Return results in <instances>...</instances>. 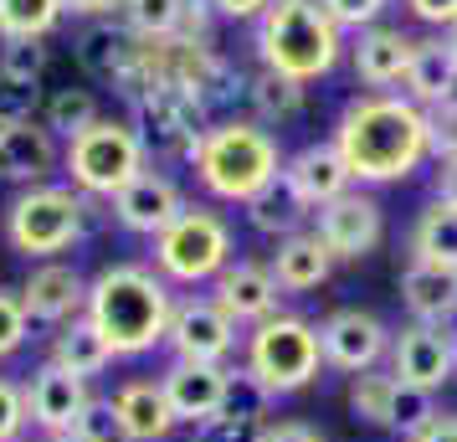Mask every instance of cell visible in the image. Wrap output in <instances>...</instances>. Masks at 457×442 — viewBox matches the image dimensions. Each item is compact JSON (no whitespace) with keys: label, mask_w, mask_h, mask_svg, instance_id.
<instances>
[{"label":"cell","mask_w":457,"mask_h":442,"mask_svg":"<svg viewBox=\"0 0 457 442\" xmlns=\"http://www.w3.org/2000/svg\"><path fill=\"white\" fill-rule=\"evenodd\" d=\"M334 149L345 154V165L360 186H391L406 180L427 154V108L395 93H365L339 113Z\"/></svg>","instance_id":"cell-1"},{"label":"cell","mask_w":457,"mask_h":442,"mask_svg":"<svg viewBox=\"0 0 457 442\" xmlns=\"http://www.w3.org/2000/svg\"><path fill=\"white\" fill-rule=\"evenodd\" d=\"M87 319L93 329L113 345V355H145L154 345H165L175 298L170 283L145 263H113L98 278H87Z\"/></svg>","instance_id":"cell-2"},{"label":"cell","mask_w":457,"mask_h":442,"mask_svg":"<svg viewBox=\"0 0 457 442\" xmlns=\"http://www.w3.org/2000/svg\"><path fill=\"white\" fill-rule=\"evenodd\" d=\"M339 26L319 0H272L257 16V57L268 72H283L293 83L329 78L339 63Z\"/></svg>","instance_id":"cell-3"},{"label":"cell","mask_w":457,"mask_h":442,"mask_svg":"<svg viewBox=\"0 0 457 442\" xmlns=\"http://www.w3.org/2000/svg\"><path fill=\"white\" fill-rule=\"evenodd\" d=\"M195 180L216 196V201H242L247 206L257 190H268L283 175V149L262 124L252 119H227L211 124L201 149H195Z\"/></svg>","instance_id":"cell-4"},{"label":"cell","mask_w":457,"mask_h":442,"mask_svg":"<svg viewBox=\"0 0 457 442\" xmlns=\"http://www.w3.org/2000/svg\"><path fill=\"white\" fill-rule=\"evenodd\" d=\"M124 98L134 104V129H139L145 149L165 154V160H195V149L211 129L206 124L211 108L186 83H175L165 72H145V63H139V78Z\"/></svg>","instance_id":"cell-5"},{"label":"cell","mask_w":457,"mask_h":442,"mask_svg":"<svg viewBox=\"0 0 457 442\" xmlns=\"http://www.w3.org/2000/svg\"><path fill=\"white\" fill-rule=\"evenodd\" d=\"M268 396H293L319 380L324 371V345H319V324L298 314H272L247 335V365H242Z\"/></svg>","instance_id":"cell-6"},{"label":"cell","mask_w":457,"mask_h":442,"mask_svg":"<svg viewBox=\"0 0 457 442\" xmlns=\"http://www.w3.org/2000/svg\"><path fill=\"white\" fill-rule=\"evenodd\" d=\"M87 232V201L72 186H26L5 211V237L21 257L52 263Z\"/></svg>","instance_id":"cell-7"},{"label":"cell","mask_w":457,"mask_h":442,"mask_svg":"<svg viewBox=\"0 0 457 442\" xmlns=\"http://www.w3.org/2000/svg\"><path fill=\"white\" fill-rule=\"evenodd\" d=\"M231 263V227L206 206H186L154 237V268L165 283H216Z\"/></svg>","instance_id":"cell-8"},{"label":"cell","mask_w":457,"mask_h":442,"mask_svg":"<svg viewBox=\"0 0 457 442\" xmlns=\"http://www.w3.org/2000/svg\"><path fill=\"white\" fill-rule=\"evenodd\" d=\"M145 160L149 149L139 139V129L119 124V119H98L78 139H67V175L83 196H108L113 201L134 175H145Z\"/></svg>","instance_id":"cell-9"},{"label":"cell","mask_w":457,"mask_h":442,"mask_svg":"<svg viewBox=\"0 0 457 442\" xmlns=\"http://www.w3.org/2000/svg\"><path fill=\"white\" fill-rule=\"evenodd\" d=\"M457 371V329L447 324H406L391 335V376L416 391H442Z\"/></svg>","instance_id":"cell-10"},{"label":"cell","mask_w":457,"mask_h":442,"mask_svg":"<svg viewBox=\"0 0 457 442\" xmlns=\"http://www.w3.org/2000/svg\"><path fill=\"white\" fill-rule=\"evenodd\" d=\"M165 345L175 360H195V365H227L237 350V324L216 298H180L170 314Z\"/></svg>","instance_id":"cell-11"},{"label":"cell","mask_w":457,"mask_h":442,"mask_svg":"<svg viewBox=\"0 0 457 442\" xmlns=\"http://www.w3.org/2000/svg\"><path fill=\"white\" fill-rule=\"evenodd\" d=\"M313 237L324 242L334 253V263H360L365 253L380 247V237H386V216H380V201L365 196V190H345L339 201L313 211Z\"/></svg>","instance_id":"cell-12"},{"label":"cell","mask_w":457,"mask_h":442,"mask_svg":"<svg viewBox=\"0 0 457 442\" xmlns=\"http://www.w3.org/2000/svg\"><path fill=\"white\" fill-rule=\"evenodd\" d=\"M319 345H324V365L345 376H365V371H380V360L391 355V329L370 309H334L319 324Z\"/></svg>","instance_id":"cell-13"},{"label":"cell","mask_w":457,"mask_h":442,"mask_svg":"<svg viewBox=\"0 0 457 442\" xmlns=\"http://www.w3.org/2000/svg\"><path fill=\"white\" fill-rule=\"evenodd\" d=\"M87 406H93L87 380L72 376V371H62L57 360L37 365L31 380H26V417H31V427H42V438H52V432H72V427L83 421Z\"/></svg>","instance_id":"cell-14"},{"label":"cell","mask_w":457,"mask_h":442,"mask_svg":"<svg viewBox=\"0 0 457 442\" xmlns=\"http://www.w3.org/2000/svg\"><path fill=\"white\" fill-rule=\"evenodd\" d=\"M170 396V412L175 421L186 427H201L211 421L221 406H227V391H231V371L227 365H195V360H170L165 376H160Z\"/></svg>","instance_id":"cell-15"},{"label":"cell","mask_w":457,"mask_h":442,"mask_svg":"<svg viewBox=\"0 0 457 442\" xmlns=\"http://www.w3.org/2000/svg\"><path fill=\"white\" fill-rule=\"evenodd\" d=\"M21 304L31 324H72V319H83L87 309V278L72 268V263H42V268H31V278L21 283Z\"/></svg>","instance_id":"cell-16"},{"label":"cell","mask_w":457,"mask_h":442,"mask_svg":"<svg viewBox=\"0 0 457 442\" xmlns=\"http://www.w3.org/2000/svg\"><path fill=\"white\" fill-rule=\"evenodd\" d=\"M180 211H186L180 186H175L170 175H154V170L134 175V180L113 196V216H119V227H124V232H139V237H160Z\"/></svg>","instance_id":"cell-17"},{"label":"cell","mask_w":457,"mask_h":442,"mask_svg":"<svg viewBox=\"0 0 457 442\" xmlns=\"http://www.w3.org/2000/svg\"><path fill=\"white\" fill-rule=\"evenodd\" d=\"M278 278L262 263H227V273L211 283V298L231 314L237 329H257L262 319L278 314Z\"/></svg>","instance_id":"cell-18"},{"label":"cell","mask_w":457,"mask_h":442,"mask_svg":"<svg viewBox=\"0 0 457 442\" xmlns=\"http://www.w3.org/2000/svg\"><path fill=\"white\" fill-rule=\"evenodd\" d=\"M283 180H288L293 196L309 211L339 201V196L354 186V175H350V165H345V154L334 149V139L329 145H303L298 154H288V160H283Z\"/></svg>","instance_id":"cell-19"},{"label":"cell","mask_w":457,"mask_h":442,"mask_svg":"<svg viewBox=\"0 0 457 442\" xmlns=\"http://www.w3.org/2000/svg\"><path fill=\"white\" fill-rule=\"evenodd\" d=\"M78 63H83L87 78H104L119 93H129L134 78H139V37L129 26H113V21L87 26L83 37H78Z\"/></svg>","instance_id":"cell-20"},{"label":"cell","mask_w":457,"mask_h":442,"mask_svg":"<svg viewBox=\"0 0 457 442\" xmlns=\"http://www.w3.org/2000/svg\"><path fill=\"white\" fill-rule=\"evenodd\" d=\"M57 165V134L37 119L26 124H5L0 134V180H16V186H42Z\"/></svg>","instance_id":"cell-21"},{"label":"cell","mask_w":457,"mask_h":442,"mask_svg":"<svg viewBox=\"0 0 457 442\" xmlns=\"http://www.w3.org/2000/svg\"><path fill=\"white\" fill-rule=\"evenodd\" d=\"M401 304L411 309L416 324H453L457 314V268L411 257L401 273Z\"/></svg>","instance_id":"cell-22"},{"label":"cell","mask_w":457,"mask_h":442,"mask_svg":"<svg viewBox=\"0 0 457 442\" xmlns=\"http://www.w3.org/2000/svg\"><path fill=\"white\" fill-rule=\"evenodd\" d=\"M113 412L124 421V438L129 442H165L180 421L170 412V396L160 380H124L119 391H113Z\"/></svg>","instance_id":"cell-23"},{"label":"cell","mask_w":457,"mask_h":442,"mask_svg":"<svg viewBox=\"0 0 457 442\" xmlns=\"http://www.w3.org/2000/svg\"><path fill=\"white\" fill-rule=\"evenodd\" d=\"M411 52H416V42L406 31H395V26H370V31H360V42H354V78L370 83V88L406 83Z\"/></svg>","instance_id":"cell-24"},{"label":"cell","mask_w":457,"mask_h":442,"mask_svg":"<svg viewBox=\"0 0 457 442\" xmlns=\"http://www.w3.org/2000/svg\"><path fill=\"white\" fill-rule=\"evenodd\" d=\"M329 273H334V253L313 232L283 237L278 253H272V278H278L283 294H313L319 283H329Z\"/></svg>","instance_id":"cell-25"},{"label":"cell","mask_w":457,"mask_h":442,"mask_svg":"<svg viewBox=\"0 0 457 442\" xmlns=\"http://www.w3.org/2000/svg\"><path fill=\"white\" fill-rule=\"evenodd\" d=\"M406 93L416 108H436L457 98V52L453 42H416L411 52V72H406Z\"/></svg>","instance_id":"cell-26"},{"label":"cell","mask_w":457,"mask_h":442,"mask_svg":"<svg viewBox=\"0 0 457 442\" xmlns=\"http://www.w3.org/2000/svg\"><path fill=\"white\" fill-rule=\"evenodd\" d=\"M52 360H57L62 371H72V376L93 380V376H104L119 355H113V345L93 329V319L83 314V319H72V324H62V335L52 345Z\"/></svg>","instance_id":"cell-27"},{"label":"cell","mask_w":457,"mask_h":442,"mask_svg":"<svg viewBox=\"0 0 457 442\" xmlns=\"http://www.w3.org/2000/svg\"><path fill=\"white\" fill-rule=\"evenodd\" d=\"M303 216H313V211L293 196V186L283 180V175H278L268 190H257V196L247 201V221L262 237H293L298 227H303Z\"/></svg>","instance_id":"cell-28"},{"label":"cell","mask_w":457,"mask_h":442,"mask_svg":"<svg viewBox=\"0 0 457 442\" xmlns=\"http://www.w3.org/2000/svg\"><path fill=\"white\" fill-rule=\"evenodd\" d=\"M411 257H427V263H442V268H457V211L432 201V206L416 216L411 227Z\"/></svg>","instance_id":"cell-29"},{"label":"cell","mask_w":457,"mask_h":442,"mask_svg":"<svg viewBox=\"0 0 457 442\" xmlns=\"http://www.w3.org/2000/svg\"><path fill=\"white\" fill-rule=\"evenodd\" d=\"M62 0H0V37L5 42H42L62 21Z\"/></svg>","instance_id":"cell-30"},{"label":"cell","mask_w":457,"mask_h":442,"mask_svg":"<svg viewBox=\"0 0 457 442\" xmlns=\"http://www.w3.org/2000/svg\"><path fill=\"white\" fill-rule=\"evenodd\" d=\"M247 98L262 113V124H288V119L303 113V83H293L283 72H268V67L247 83Z\"/></svg>","instance_id":"cell-31"},{"label":"cell","mask_w":457,"mask_h":442,"mask_svg":"<svg viewBox=\"0 0 457 442\" xmlns=\"http://www.w3.org/2000/svg\"><path fill=\"white\" fill-rule=\"evenodd\" d=\"M186 0H124V21L139 42H165L180 31Z\"/></svg>","instance_id":"cell-32"},{"label":"cell","mask_w":457,"mask_h":442,"mask_svg":"<svg viewBox=\"0 0 457 442\" xmlns=\"http://www.w3.org/2000/svg\"><path fill=\"white\" fill-rule=\"evenodd\" d=\"M391 396H395V376L391 371H365V376H350V412L370 427H386L391 421Z\"/></svg>","instance_id":"cell-33"},{"label":"cell","mask_w":457,"mask_h":442,"mask_svg":"<svg viewBox=\"0 0 457 442\" xmlns=\"http://www.w3.org/2000/svg\"><path fill=\"white\" fill-rule=\"evenodd\" d=\"M87 124H98V104H93L87 88H62V93H52V104H46V129H52V134L78 139Z\"/></svg>","instance_id":"cell-34"},{"label":"cell","mask_w":457,"mask_h":442,"mask_svg":"<svg viewBox=\"0 0 457 442\" xmlns=\"http://www.w3.org/2000/svg\"><path fill=\"white\" fill-rule=\"evenodd\" d=\"M436 417V401L432 391H416V386H401L395 380V396H391V421H386V432H401V438H416L427 421Z\"/></svg>","instance_id":"cell-35"},{"label":"cell","mask_w":457,"mask_h":442,"mask_svg":"<svg viewBox=\"0 0 457 442\" xmlns=\"http://www.w3.org/2000/svg\"><path fill=\"white\" fill-rule=\"evenodd\" d=\"M31 339V314L21 304V288H0V360H11Z\"/></svg>","instance_id":"cell-36"},{"label":"cell","mask_w":457,"mask_h":442,"mask_svg":"<svg viewBox=\"0 0 457 442\" xmlns=\"http://www.w3.org/2000/svg\"><path fill=\"white\" fill-rule=\"evenodd\" d=\"M268 417H247V412H216L211 421L195 427V442H257Z\"/></svg>","instance_id":"cell-37"},{"label":"cell","mask_w":457,"mask_h":442,"mask_svg":"<svg viewBox=\"0 0 457 442\" xmlns=\"http://www.w3.org/2000/svg\"><path fill=\"white\" fill-rule=\"evenodd\" d=\"M0 72L5 78H16V83L37 88L46 72V46L42 42H5V52H0Z\"/></svg>","instance_id":"cell-38"},{"label":"cell","mask_w":457,"mask_h":442,"mask_svg":"<svg viewBox=\"0 0 457 442\" xmlns=\"http://www.w3.org/2000/svg\"><path fill=\"white\" fill-rule=\"evenodd\" d=\"M319 5L329 11V21L339 26V31H370L391 0H319Z\"/></svg>","instance_id":"cell-39"},{"label":"cell","mask_w":457,"mask_h":442,"mask_svg":"<svg viewBox=\"0 0 457 442\" xmlns=\"http://www.w3.org/2000/svg\"><path fill=\"white\" fill-rule=\"evenodd\" d=\"M427 145L436 160H457V98L427 108Z\"/></svg>","instance_id":"cell-40"},{"label":"cell","mask_w":457,"mask_h":442,"mask_svg":"<svg viewBox=\"0 0 457 442\" xmlns=\"http://www.w3.org/2000/svg\"><path fill=\"white\" fill-rule=\"evenodd\" d=\"M26 427H31V417H26V386L0 376V442H21Z\"/></svg>","instance_id":"cell-41"},{"label":"cell","mask_w":457,"mask_h":442,"mask_svg":"<svg viewBox=\"0 0 457 442\" xmlns=\"http://www.w3.org/2000/svg\"><path fill=\"white\" fill-rule=\"evenodd\" d=\"M78 432H83L87 442H129L124 438V421H119V412H113V401H98V396H93V406L83 412Z\"/></svg>","instance_id":"cell-42"},{"label":"cell","mask_w":457,"mask_h":442,"mask_svg":"<svg viewBox=\"0 0 457 442\" xmlns=\"http://www.w3.org/2000/svg\"><path fill=\"white\" fill-rule=\"evenodd\" d=\"M31 108H37V88H26L0 72V124H26Z\"/></svg>","instance_id":"cell-43"},{"label":"cell","mask_w":457,"mask_h":442,"mask_svg":"<svg viewBox=\"0 0 457 442\" xmlns=\"http://www.w3.org/2000/svg\"><path fill=\"white\" fill-rule=\"evenodd\" d=\"M257 442H324V438H319V427H309V421L283 417V421H268V427L257 432Z\"/></svg>","instance_id":"cell-44"},{"label":"cell","mask_w":457,"mask_h":442,"mask_svg":"<svg viewBox=\"0 0 457 442\" xmlns=\"http://www.w3.org/2000/svg\"><path fill=\"white\" fill-rule=\"evenodd\" d=\"M416 21L427 26H457V0H406Z\"/></svg>","instance_id":"cell-45"},{"label":"cell","mask_w":457,"mask_h":442,"mask_svg":"<svg viewBox=\"0 0 457 442\" xmlns=\"http://www.w3.org/2000/svg\"><path fill=\"white\" fill-rule=\"evenodd\" d=\"M406 442H457V412H436V417Z\"/></svg>","instance_id":"cell-46"},{"label":"cell","mask_w":457,"mask_h":442,"mask_svg":"<svg viewBox=\"0 0 457 442\" xmlns=\"http://www.w3.org/2000/svg\"><path fill=\"white\" fill-rule=\"evenodd\" d=\"M221 16H231V21H252V16H262L272 0H211Z\"/></svg>","instance_id":"cell-47"},{"label":"cell","mask_w":457,"mask_h":442,"mask_svg":"<svg viewBox=\"0 0 457 442\" xmlns=\"http://www.w3.org/2000/svg\"><path fill=\"white\" fill-rule=\"evenodd\" d=\"M436 201L457 211V160H442V170H436Z\"/></svg>","instance_id":"cell-48"},{"label":"cell","mask_w":457,"mask_h":442,"mask_svg":"<svg viewBox=\"0 0 457 442\" xmlns=\"http://www.w3.org/2000/svg\"><path fill=\"white\" fill-rule=\"evenodd\" d=\"M67 11H78V16H113V11H124V0H62Z\"/></svg>","instance_id":"cell-49"},{"label":"cell","mask_w":457,"mask_h":442,"mask_svg":"<svg viewBox=\"0 0 457 442\" xmlns=\"http://www.w3.org/2000/svg\"><path fill=\"white\" fill-rule=\"evenodd\" d=\"M42 442H87V438L78 432V427H72V432H52V438H42Z\"/></svg>","instance_id":"cell-50"},{"label":"cell","mask_w":457,"mask_h":442,"mask_svg":"<svg viewBox=\"0 0 457 442\" xmlns=\"http://www.w3.org/2000/svg\"><path fill=\"white\" fill-rule=\"evenodd\" d=\"M447 42H453V52H457V26H453V37H447Z\"/></svg>","instance_id":"cell-51"},{"label":"cell","mask_w":457,"mask_h":442,"mask_svg":"<svg viewBox=\"0 0 457 442\" xmlns=\"http://www.w3.org/2000/svg\"><path fill=\"white\" fill-rule=\"evenodd\" d=\"M0 134H5V124H0Z\"/></svg>","instance_id":"cell-52"}]
</instances>
